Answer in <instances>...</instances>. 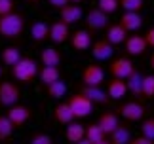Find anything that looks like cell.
<instances>
[{
	"instance_id": "1",
	"label": "cell",
	"mask_w": 154,
	"mask_h": 144,
	"mask_svg": "<svg viewBox=\"0 0 154 144\" xmlns=\"http://www.w3.org/2000/svg\"><path fill=\"white\" fill-rule=\"evenodd\" d=\"M25 31V15L19 11H11L8 15L0 17V36L8 40L19 38Z\"/></svg>"
},
{
	"instance_id": "2",
	"label": "cell",
	"mask_w": 154,
	"mask_h": 144,
	"mask_svg": "<svg viewBox=\"0 0 154 144\" xmlns=\"http://www.w3.org/2000/svg\"><path fill=\"white\" fill-rule=\"evenodd\" d=\"M40 74L38 63L31 57H21L14 67H11V78L19 83H31Z\"/></svg>"
},
{
	"instance_id": "3",
	"label": "cell",
	"mask_w": 154,
	"mask_h": 144,
	"mask_svg": "<svg viewBox=\"0 0 154 144\" xmlns=\"http://www.w3.org/2000/svg\"><path fill=\"white\" fill-rule=\"evenodd\" d=\"M69 104H70V110H72L74 118L80 119V118H88L90 114L93 112V100H90L84 93H74L72 97H69Z\"/></svg>"
},
{
	"instance_id": "4",
	"label": "cell",
	"mask_w": 154,
	"mask_h": 144,
	"mask_svg": "<svg viewBox=\"0 0 154 144\" xmlns=\"http://www.w3.org/2000/svg\"><path fill=\"white\" fill-rule=\"evenodd\" d=\"M109 72L112 78H120V80H128L129 76L135 72V64L129 57H116L114 61L110 63Z\"/></svg>"
},
{
	"instance_id": "5",
	"label": "cell",
	"mask_w": 154,
	"mask_h": 144,
	"mask_svg": "<svg viewBox=\"0 0 154 144\" xmlns=\"http://www.w3.org/2000/svg\"><path fill=\"white\" fill-rule=\"evenodd\" d=\"M21 89L14 82H0V104L6 108H11L19 103Z\"/></svg>"
},
{
	"instance_id": "6",
	"label": "cell",
	"mask_w": 154,
	"mask_h": 144,
	"mask_svg": "<svg viewBox=\"0 0 154 144\" xmlns=\"http://www.w3.org/2000/svg\"><path fill=\"white\" fill-rule=\"evenodd\" d=\"M86 25L88 31H103L109 27V14H105L99 8H91L86 14Z\"/></svg>"
},
{
	"instance_id": "7",
	"label": "cell",
	"mask_w": 154,
	"mask_h": 144,
	"mask_svg": "<svg viewBox=\"0 0 154 144\" xmlns=\"http://www.w3.org/2000/svg\"><path fill=\"white\" fill-rule=\"evenodd\" d=\"M118 114L128 122H139L145 116V106L137 100H128V103L118 106Z\"/></svg>"
},
{
	"instance_id": "8",
	"label": "cell",
	"mask_w": 154,
	"mask_h": 144,
	"mask_svg": "<svg viewBox=\"0 0 154 144\" xmlns=\"http://www.w3.org/2000/svg\"><path fill=\"white\" fill-rule=\"evenodd\" d=\"M103 82H105V70L99 64L91 63L84 67V70H82V83L84 86H101Z\"/></svg>"
},
{
	"instance_id": "9",
	"label": "cell",
	"mask_w": 154,
	"mask_h": 144,
	"mask_svg": "<svg viewBox=\"0 0 154 144\" xmlns=\"http://www.w3.org/2000/svg\"><path fill=\"white\" fill-rule=\"evenodd\" d=\"M6 116L10 118V122L14 123V127H23V125H25L29 119H31V108L25 106V104H19V103H17L15 106L8 108Z\"/></svg>"
},
{
	"instance_id": "10",
	"label": "cell",
	"mask_w": 154,
	"mask_h": 144,
	"mask_svg": "<svg viewBox=\"0 0 154 144\" xmlns=\"http://www.w3.org/2000/svg\"><path fill=\"white\" fill-rule=\"evenodd\" d=\"M70 46L76 51H88L91 50L93 40H91V31H86V28H80V31H74L70 34Z\"/></svg>"
},
{
	"instance_id": "11",
	"label": "cell",
	"mask_w": 154,
	"mask_h": 144,
	"mask_svg": "<svg viewBox=\"0 0 154 144\" xmlns=\"http://www.w3.org/2000/svg\"><path fill=\"white\" fill-rule=\"evenodd\" d=\"M124 46H126V53L131 57H137V55H143V53L146 51V47H149V44H146V38L141 34H131L128 36L126 42H124Z\"/></svg>"
},
{
	"instance_id": "12",
	"label": "cell",
	"mask_w": 154,
	"mask_h": 144,
	"mask_svg": "<svg viewBox=\"0 0 154 144\" xmlns=\"http://www.w3.org/2000/svg\"><path fill=\"white\" fill-rule=\"evenodd\" d=\"M70 25H67V23H63L61 19L51 23L50 25V40L53 42V44H63V42L70 40Z\"/></svg>"
},
{
	"instance_id": "13",
	"label": "cell",
	"mask_w": 154,
	"mask_h": 144,
	"mask_svg": "<svg viewBox=\"0 0 154 144\" xmlns=\"http://www.w3.org/2000/svg\"><path fill=\"white\" fill-rule=\"evenodd\" d=\"M91 55H93L95 61H106V59H110L114 55V46L106 38L97 40V42H93V46H91Z\"/></svg>"
},
{
	"instance_id": "14",
	"label": "cell",
	"mask_w": 154,
	"mask_h": 144,
	"mask_svg": "<svg viewBox=\"0 0 154 144\" xmlns=\"http://www.w3.org/2000/svg\"><path fill=\"white\" fill-rule=\"evenodd\" d=\"M82 17H84V11L78 4H67L65 8L59 10V19L63 23H67V25H74V23H78Z\"/></svg>"
},
{
	"instance_id": "15",
	"label": "cell",
	"mask_w": 154,
	"mask_h": 144,
	"mask_svg": "<svg viewBox=\"0 0 154 144\" xmlns=\"http://www.w3.org/2000/svg\"><path fill=\"white\" fill-rule=\"evenodd\" d=\"M118 23H120L128 32H135L143 27V15H141V11H124Z\"/></svg>"
},
{
	"instance_id": "16",
	"label": "cell",
	"mask_w": 154,
	"mask_h": 144,
	"mask_svg": "<svg viewBox=\"0 0 154 144\" xmlns=\"http://www.w3.org/2000/svg\"><path fill=\"white\" fill-rule=\"evenodd\" d=\"M53 119H55L57 123H61V125H69V123H72L76 119L72 110H70L69 100H63V103L55 104V108H53Z\"/></svg>"
},
{
	"instance_id": "17",
	"label": "cell",
	"mask_w": 154,
	"mask_h": 144,
	"mask_svg": "<svg viewBox=\"0 0 154 144\" xmlns=\"http://www.w3.org/2000/svg\"><path fill=\"white\" fill-rule=\"evenodd\" d=\"M80 93H84L86 97L90 100H93L95 104H109V100H110L109 93L103 91L101 86H84Z\"/></svg>"
},
{
	"instance_id": "18",
	"label": "cell",
	"mask_w": 154,
	"mask_h": 144,
	"mask_svg": "<svg viewBox=\"0 0 154 144\" xmlns=\"http://www.w3.org/2000/svg\"><path fill=\"white\" fill-rule=\"evenodd\" d=\"M106 93H109V97L114 99V100L124 99V97H126V93H129V91H128V83H126V80H120V78H112V80H109Z\"/></svg>"
},
{
	"instance_id": "19",
	"label": "cell",
	"mask_w": 154,
	"mask_h": 144,
	"mask_svg": "<svg viewBox=\"0 0 154 144\" xmlns=\"http://www.w3.org/2000/svg\"><path fill=\"white\" fill-rule=\"evenodd\" d=\"M126 38H128V31L120 25V23H114V25H109V27H106V40H109L112 46L124 44Z\"/></svg>"
},
{
	"instance_id": "20",
	"label": "cell",
	"mask_w": 154,
	"mask_h": 144,
	"mask_svg": "<svg viewBox=\"0 0 154 144\" xmlns=\"http://www.w3.org/2000/svg\"><path fill=\"white\" fill-rule=\"evenodd\" d=\"M61 61H63V57L55 47H46V50L40 51V63H42V67H59Z\"/></svg>"
},
{
	"instance_id": "21",
	"label": "cell",
	"mask_w": 154,
	"mask_h": 144,
	"mask_svg": "<svg viewBox=\"0 0 154 144\" xmlns=\"http://www.w3.org/2000/svg\"><path fill=\"white\" fill-rule=\"evenodd\" d=\"M65 136H67V140L69 142H80L82 139H86V125H82L78 122H72V123H69L67 125V133H65Z\"/></svg>"
},
{
	"instance_id": "22",
	"label": "cell",
	"mask_w": 154,
	"mask_h": 144,
	"mask_svg": "<svg viewBox=\"0 0 154 144\" xmlns=\"http://www.w3.org/2000/svg\"><path fill=\"white\" fill-rule=\"evenodd\" d=\"M128 83V91L133 95V97H143V74L139 70H135L131 76L126 80Z\"/></svg>"
},
{
	"instance_id": "23",
	"label": "cell",
	"mask_w": 154,
	"mask_h": 144,
	"mask_svg": "<svg viewBox=\"0 0 154 144\" xmlns=\"http://www.w3.org/2000/svg\"><path fill=\"white\" fill-rule=\"evenodd\" d=\"M97 123L103 127V131L106 133V136H109L112 131H114L118 125H120V122H118V116H116V114H112V112H105V114H101V118H99Z\"/></svg>"
},
{
	"instance_id": "24",
	"label": "cell",
	"mask_w": 154,
	"mask_h": 144,
	"mask_svg": "<svg viewBox=\"0 0 154 144\" xmlns=\"http://www.w3.org/2000/svg\"><path fill=\"white\" fill-rule=\"evenodd\" d=\"M109 140H110V144H129V140H131V133H129L128 127L118 125V127L109 135Z\"/></svg>"
},
{
	"instance_id": "25",
	"label": "cell",
	"mask_w": 154,
	"mask_h": 144,
	"mask_svg": "<svg viewBox=\"0 0 154 144\" xmlns=\"http://www.w3.org/2000/svg\"><path fill=\"white\" fill-rule=\"evenodd\" d=\"M31 36H32L34 42H44V40H48V38H50V27H48V23H44V21L32 23V27H31Z\"/></svg>"
},
{
	"instance_id": "26",
	"label": "cell",
	"mask_w": 154,
	"mask_h": 144,
	"mask_svg": "<svg viewBox=\"0 0 154 144\" xmlns=\"http://www.w3.org/2000/svg\"><path fill=\"white\" fill-rule=\"evenodd\" d=\"M38 76H40V82H42L44 86H50V83L61 80V72H59L57 67H42Z\"/></svg>"
},
{
	"instance_id": "27",
	"label": "cell",
	"mask_w": 154,
	"mask_h": 144,
	"mask_svg": "<svg viewBox=\"0 0 154 144\" xmlns=\"http://www.w3.org/2000/svg\"><path fill=\"white\" fill-rule=\"evenodd\" d=\"M46 91H48V95H50L51 99L61 100L65 95H67V83L61 82V80H57V82L50 83V86H46Z\"/></svg>"
},
{
	"instance_id": "28",
	"label": "cell",
	"mask_w": 154,
	"mask_h": 144,
	"mask_svg": "<svg viewBox=\"0 0 154 144\" xmlns=\"http://www.w3.org/2000/svg\"><path fill=\"white\" fill-rule=\"evenodd\" d=\"M86 139H88V140H91V142H99V140L106 139V133L103 131L101 125L95 122V123L86 125Z\"/></svg>"
},
{
	"instance_id": "29",
	"label": "cell",
	"mask_w": 154,
	"mask_h": 144,
	"mask_svg": "<svg viewBox=\"0 0 154 144\" xmlns=\"http://www.w3.org/2000/svg\"><path fill=\"white\" fill-rule=\"evenodd\" d=\"M23 55H21V51L17 50V47L14 46H10V47H6V50H2V63L6 64V67H14V64L19 61Z\"/></svg>"
},
{
	"instance_id": "30",
	"label": "cell",
	"mask_w": 154,
	"mask_h": 144,
	"mask_svg": "<svg viewBox=\"0 0 154 144\" xmlns=\"http://www.w3.org/2000/svg\"><path fill=\"white\" fill-rule=\"evenodd\" d=\"M14 123L10 122L8 116H0V140H8L11 135H14Z\"/></svg>"
},
{
	"instance_id": "31",
	"label": "cell",
	"mask_w": 154,
	"mask_h": 144,
	"mask_svg": "<svg viewBox=\"0 0 154 144\" xmlns=\"http://www.w3.org/2000/svg\"><path fill=\"white\" fill-rule=\"evenodd\" d=\"M143 99H154V74L143 76Z\"/></svg>"
},
{
	"instance_id": "32",
	"label": "cell",
	"mask_w": 154,
	"mask_h": 144,
	"mask_svg": "<svg viewBox=\"0 0 154 144\" xmlns=\"http://www.w3.org/2000/svg\"><path fill=\"white\" fill-rule=\"evenodd\" d=\"M97 8L110 15V14H114V11L120 8V0H99V2H97Z\"/></svg>"
},
{
	"instance_id": "33",
	"label": "cell",
	"mask_w": 154,
	"mask_h": 144,
	"mask_svg": "<svg viewBox=\"0 0 154 144\" xmlns=\"http://www.w3.org/2000/svg\"><path fill=\"white\" fill-rule=\"evenodd\" d=\"M124 11H141L145 8V0H120Z\"/></svg>"
},
{
	"instance_id": "34",
	"label": "cell",
	"mask_w": 154,
	"mask_h": 144,
	"mask_svg": "<svg viewBox=\"0 0 154 144\" xmlns=\"http://www.w3.org/2000/svg\"><path fill=\"white\" fill-rule=\"evenodd\" d=\"M141 135L146 136V139L154 140V118H146L141 123Z\"/></svg>"
},
{
	"instance_id": "35",
	"label": "cell",
	"mask_w": 154,
	"mask_h": 144,
	"mask_svg": "<svg viewBox=\"0 0 154 144\" xmlns=\"http://www.w3.org/2000/svg\"><path fill=\"white\" fill-rule=\"evenodd\" d=\"M29 144H53V139H51V135H48V133H36V135L31 136Z\"/></svg>"
},
{
	"instance_id": "36",
	"label": "cell",
	"mask_w": 154,
	"mask_h": 144,
	"mask_svg": "<svg viewBox=\"0 0 154 144\" xmlns=\"http://www.w3.org/2000/svg\"><path fill=\"white\" fill-rule=\"evenodd\" d=\"M11 11H15V2L14 0H0V17L8 15Z\"/></svg>"
},
{
	"instance_id": "37",
	"label": "cell",
	"mask_w": 154,
	"mask_h": 144,
	"mask_svg": "<svg viewBox=\"0 0 154 144\" xmlns=\"http://www.w3.org/2000/svg\"><path fill=\"white\" fill-rule=\"evenodd\" d=\"M50 2V6L51 8H55V10H61V8H65L67 4H70V0H48Z\"/></svg>"
},
{
	"instance_id": "38",
	"label": "cell",
	"mask_w": 154,
	"mask_h": 144,
	"mask_svg": "<svg viewBox=\"0 0 154 144\" xmlns=\"http://www.w3.org/2000/svg\"><path fill=\"white\" fill-rule=\"evenodd\" d=\"M129 144H154V140H150V139H146V136H135V139H131L129 140Z\"/></svg>"
},
{
	"instance_id": "39",
	"label": "cell",
	"mask_w": 154,
	"mask_h": 144,
	"mask_svg": "<svg viewBox=\"0 0 154 144\" xmlns=\"http://www.w3.org/2000/svg\"><path fill=\"white\" fill-rule=\"evenodd\" d=\"M145 38H146V44H149V47H154V27H150L149 31H146Z\"/></svg>"
},
{
	"instance_id": "40",
	"label": "cell",
	"mask_w": 154,
	"mask_h": 144,
	"mask_svg": "<svg viewBox=\"0 0 154 144\" xmlns=\"http://www.w3.org/2000/svg\"><path fill=\"white\" fill-rule=\"evenodd\" d=\"M93 144H110L109 139H103V140H99V142H93Z\"/></svg>"
},
{
	"instance_id": "41",
	"label": "cell",
	"mask_w": 154,
	"mask_h": 144,
	"mask_svg": "<svg viewBox=\"0 0 154 144\" xmlns=\"http://www.w3.org/2000/svg\"><path fill=\"white\" fill-rule=\"evenodd\" d=\"M76 144H93V142H91V140H88V139H82L80 142H76Z\"/></svg>"
},
{
	"instance_id": "42",
	"label": "cell",
	"mask_w": 154,
	"mask_h": 144,
	"mask_svg": "<svg viewBox=\"0 0 154 144\" xmlns=\"http://www.w3.org/2000/svg\"><path fill=\"white\" fill-rule=\"evenodd\" d=\"M150 67H152V70H154V51H152V55H150Z\"/></svg>"
},
{
	"instance_id": "43",
	"label": "cell",
	"mask_w": 154,
	"mask_h": 144,
	"mask_svg": "<svg viewBox=\"0 0 154 144\" xmlns=\"http://www.w3.org/2000/svg\"><path fill=\"white\" fill-rule=\"evenodd\" d=\"M70 2H72V4H82L84 0H70Z\"/></svg>"
},
{
	"instance_id": "44",
	"label": "cell",
	"mask_w": 154,
	"mask_h": 144,
	"mask_svg": "<svg viewBox=\"0 0 154 144\" xmlns=\"http://www.w3.org/2000/svg\"><path fill=\"white\" fill-rule=\"evenodd\" d=\"M29 2H40V0H29Z\"/></svg>"
},
{
	"instance_id": "45",
	"label": "cell",
	"mask_w": 154,
	"mask_h": 144,
	"mask_svg": "<svg viewBox=\"0 0 154 144\" xmlns=\"http://www.w3.org/2000/svg\"><path fill=\"white\" fill-rule=\"evenodd\" d=\"M0 78H2V67H0Z\"/></svg>"
}]
</instances>
